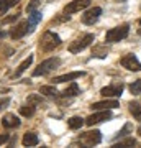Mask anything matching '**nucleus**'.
I'll return each instance as SVG.
<instances>
[{
  "label": "nucleus",
  "mask_w": 141,
  "mask_h": 148,
  "mask_svg": "<svg viewBox=\"0 0 141 148\" xmlns=\"http://www.w3.org/2000/svg\"><path fill=\"white\" fill-rule=\"evenodd\" d=\"M100 15H102V8H100V7H94V8L87 10L82 15V21L85 25H94L95 21L100 18Z\"/></svg>",
  "instance_id": "8"
},
{
  "label": "nucleus",
  "mask_w": 141,
  "mask_h": 148,
  "mask_svg": "<svg viewBox=\"0 0 141 148\" xmlns=\"http://www.w3.org/2000/svg\"><path fill=\"white\" fill-rule=\"evenodd\" d=\"M140 25H141V18H140Z\"/></svg>",
  "instance_id": "35"
},
{
  "label": "nucleus",
  "mask_w": 141,
  "mask_h": 148,
  "mask_svg": "<svg viewBox=\"0 0 141 148\" xmlns=\"http://www.w3.org/2000/svg\"><path fill=\"white\" fill-rule=\"evenodd\" d=\"M130 128H131V125H130V123H126L125 127H123V128H121V130H120V132H118V135H116L115 138H118V137H125L126 133L130 132Z\"/></svg>",
  "instance_id": "27"
},
{
  "label": "nucleus",
  "mask_w": 141,
  "mask_h": 148,
  "mask_svg": "<svg viewBox=\"0 0 141 148\" xmlns=\"http://www.w3.org/2000/svg\"><path fill=\"white\" fill-rule=\"evenodd\" d=\"M16 18H18V13H15V15H12V16H7V18H3V20H2V23H10V21L16 20Z\"/></svg>",
  "instance_id": "29"
},
{
  "label": "nucleus",
  "mask_w": 141,
  "mask_h": 148,
  "mask_svg": "<svg viewBox=\"0 0 141 148\" xmlns=\"http://www.w3.org/2000/svg\"><path fill=\"white\" fill-rule=\"evenodd\" d=\"M8 138H10L8 133H2V135H0V145H3L5 142H8Z\"/></svg>",
  "instance_id": "30"
},
{
  "label": "nucleus",
  "mask_w": 141,
  "mask_h": 148,
  "mask_svg": "<svg viewBox=\"0 0 141 148\" xmlns=\"http://www.w3.org/2000/svg\"><path fill=\"white\" fill-rule=\"evenodd\" d=\"M40 3H41V0H31V2L26 5V12H28V13H31L33 10H36V8H38Z\"/></svg>",
  "instance_id": "26"
},
{
  "label": "nucleus",
  "mask_w": 141,
  "mask_h": 148,
  "mask_svg": "<svg viewBox=\"0 0 141 148\" xmlns=\"http://www.w3.org/2000/svg\"><path fill=\"white\" fill-rule=\"evenodd\" d=\"M82 138H84V142H85V145L94 147V145L100 143V140H102V135H100L99 130H90V132H85V133H84Z\"/></svg>",
  "instance_id": "11"
},
{
  "label": "nucleus",
  "mask_w": 141,
  "mask_h": 148,
  "mask_svg": "<svg viewBox=\"0 0 141 148\" xmlns=\"http://www.w3.org/2000/svg\"><path fill=\"white\" fill-rule=\"evenodd\" d=\"M128 33H130V25L128 23H123L120 27H115L108 30L107 35H105V41L107 43H118L121 40H125L128 36Z\"/></svg>",
  "instance_id": "1"
},
{
  "label": "nucleus",
  "mask_w": 141,
  "mask_h": 148,
  "mask_svg": "<svg viewBox=\"0 0 141 148\" xmlns=\"http://www.w3.org/2000/svg\"><path fill=\"white\" fill-rule=\"evenodd\" d=\"M61 64V59L59 58H49V59H44L43 63H40L36 69H33V76H44V74L51 73L54 69L58 68Z\"/></svg>",
  "instance_id": "4"
},
{
  "label": "nucleus",
  "mask_w": 141,
  "mask_h": 148,
  "mask_svg": "<svg viewBox=\"0 0 141 148\" xmlns=\"http://www.w3.org/2000/svg\"><path fill=\"white\" fill-rule=\"evenodd\" d=\"M38 135L35 132H26L21 138V143H23V147H36L38 145Z\"/></svg>",
  "instance_id": "15"
},
{
  "label": "nucleus",
  "mask_w": 141,
  "mask_h": 148,
  "mask_svg": "<svg viewBox=\"0 0 141 148\" xmlns=\"http://www.w3.org/2000/svg\"><path fill=\"white\" fill-rule=\"evenodd\" d=\"M28 102L33 104V106H35V104H41V97H40V95H30V97H28Z\"/></svg>",
  "instance_id": "28"
},
{
  "label": "nucleus",
  "mask_w": 141,
  "mask_h": 148,
  "mask_svg": "<svg viewBox=\"0 0 141 148\" xmlns=\"http://www.w3.org/2000/svg\"><path fill=\"white\" fill-rule=\"evenodd\" d=\"M79 94V86L76 84V82H72L71 86H67L66 89H64L63 95L64 97H74V95H77Z\"/></svg>",
  "instance_id": "22"
},
{
  "label": "nucleus",
  "mask_w": 141,
  "mask_h": 148,
  "mask_svg": "<svg viewBox=\"0 0 141 148\" xmlns=\"http://www.w3.org/2000/svg\"><path fill=\"white\" fill-rule=\"evenodd\" d=\"M130 90H131V94L133 95H140L141 94V79L135 81V82L130 86Z\"/></svg>",
  "instance_id": "25"
},
{
  "label": "nucleus",
  "mask_w": 141,
  "mask_h": 148,
  "mask_svg": "<svg viewBox=\"0 0 141 148\" xmlns=\"http://www.w3.org/2000/svg\"><path fill=\"white\" fill-rule=\"evenodd\" d=\"M92 43H94V35H92V33H85V35H82V36L77 38V40H74V41L69 45V51H71V53H80L82 49L90 46Z\"/></svg>",
  "instance_id": "3"
},
{
  "label": "nucleus",
  "mask_w": 141,
  "mask_h": 148,
  "mask_svg": "<svg viewBox=\"0 0 141 148\" xmlns=\"http://www.w3.org/2000/svg\"><path fill=\"white\" fill-rule=\"evenodd\" d=\"M33 25L30 23V20H21L18 21L15 27L12 28V32H10V36L13 38V40H20V38H23L26 35V33H30L33 30Z\"/></svg>",
  "instance_id": "5"
},
{
  "label": "nucleus",
  "mask_w": 141,
  "mask_h": 148,
  "mask_svg": "<svg viewBox=\"0 0 141 148\" xmlns=\"http://www.w3.org/2000/svg\"><path fill=\"white\" fill-rule=\"evenodd\" d=\"M138 135H140V137H141V127L138 128Z\"/></svg>",
  "instance_id": "33"
},
{
  "label": "nucleus",
  "mask_w": 141,
  "mask_h": 148,
  "mask_svg": "<svg viewBox=\"0 0 141 148\" xmlns=\"http://www.w3.org/2000/svg\"><path fill=\"white\" fill-rule=\"evenodd\" d=\"M3 36H5V33H3V32H0V38H3Z\"/></svg>",
  "instance_id": "32"
},
{
  "label": "nucleus",
  "mask_w": 141,
  "mask_h": 148,
  "mask_svg": "<svg viewBox=\"0 0 141 148\" xmlns=\"http://www.w3.org/2000/svg\"><path fill=\"white\" fill-rule=\"evenodd\" d=\"M85 123L84 122V119H80V117H71L67 120V125H69V128H72V130H77V128H80Z\"/></svg>",
  "instance_id": "20"
},
{
  "label": "nucleus",
  "mask_w": 141,
  "mask_h": 148,
  "mask_svg": "<svg viewBox=\"0 0 141 148\" xmlns=\"http://www.w3.org/2000/svg\"><path fill=\"white\" fill-rule=\"evenodd\" d=\"M89 5H90V0H72V2H69L67 5L64 7V12L71 15V13H76V12L87 8Z\"/></svg>",
  "instance_id": "7"
},
{
  "label": "nucleus",
  "mask_w": 141,
  "mask_h": 148,
  "mask_svg": "<svg viewBox=\"0 0 141 148\" xmlns=\"http://www.w3.org/2000/svg\"><path fill=\"white\" fill-rule=\"evenodd\" d=\"M110 119H112V112L110 110H99V112H95V114H92V115H89L87 119H85V125L92 127V125H95V123L110 120Z\"/></svg>",
  "instance_id": "6"
},
{
  "label": "nucleus",
  "mask_w": 141,
  "mask_h": 148,
  "mask_svg": "<svg viewBox=\"0 0 141 148\" xmlns=\"http://www.w3.org/2000/svg\"><path fill=\"white\" fill-rule=\"evenodd\" d=\"M61 45V38L59 35H56L54 32H46L43 35V38L40 40V48L41 51L48 53V51H52L54 48H58Z\"/></svg>",
  "instance_id": "2"
},
{
  "label": "nucleus",
  "mask_w": 141,
  "mask_h": 148,
  "mask_svg": "<svg viewBox=\"0 0 141 148\" xmlns=\"http://www.w3.org/2000/svg\"><path fill=\"white\" fill-rule=\"evenodd\" d=\"M10 104V99H3V101H0V110H3L7 109V106Z\"/></svg>",
  "instance_id": "31"
},
{
  "label": "nucleus",
  "mask_w": 141,
  "mask_h": 148,
  "mask_svg": "<svg viewBox=\"0 0 141 148\" xmlns=\"http://www.w3.org/2000/svg\"><path fill=\"white\" fill-rule=\"evenodd\" d=\"M130 112L133 114V117H135L138 122H141V104H138V102H130Z\"/></svg>",
  "instance_id": "21"
},
{
  "label": "nucleus",
  "mask_w": 141,
  "mask_h": 148,
  "mask_svg": "<svg viewBox=\"0 0 141 148\" xmlns=\"http://www.w3.org/2000/svg\"><path fill=\"white\" fill-rule=\"evenodd\" d=\"M41 18H43V13H41V12L33 10V12H31V15H30V23H31L33 27H35V25H38V23L41 21Z\"/></svg>",
  "instance_id": "24"
},
{
  "label": "nucleus",
  "mask_w": 141,
  "mask_h": 148,
  "mask_svg": "<svg viewBox=\"0 0 141 148\" xmlns=\"http://www.w3.org/2000/svg\"><path fill=\"white\" fill-rule=\"evenodd\" d=\"M18 3H20V0H0V13H5Z\"/></svg>",
  "instance_id": "16"
},
{
  "label": "nucleus",
  "mask_w": 141,
  "mask_h": 148,
  "mask_svg": "<svg viewBox=\"0 0 141 148\" xmlns=\"http://www.w3.org/2000/svg\"><path fill=\"white\" fill-rule=\"evenodd\" d=\"M135 145H136L135 138H126V140H123V142H120V143H115L113 147L115 148H128V147H135Z\"/></svg>",
  "instance_id": "23"
},
{
  "label": "nucleus",
  "mask_w": 141,
  "mask_h": 148,
  "mask_svg": "<svg viewBox=\"0 0 141 148\" xmlns=\"http://www.w3.org/2000/svg\"><path fill=\"white\" fill-rule=\"evenodd\" d=\"M82 76H85L84 71H74V73H67V74H63V76H56V77L52 79V82H54V84H61V82L74 81V79H77V77H82Z\"/></svg>",
  "instance_id": "12"
},
{
  "label": "nucleus",
  "mask_w": 141,
  "mask_h": 148,
  "mask_svg": "<svg viewBox=\"0 0 141 148\" xmlns=\"http://www.w3.org/2000/svg\"><path fill=\"white\" fill-rule=\"evenodd\" d=\"M20 119L15 115V114H7L3 119H2V125L5 128H16V127H20Z\"/></svg>",
  "instance_id": "13"
},
{
  "label": "nucleus",
  "mask_w": 141,
  "mask_h": 148,
  "mask_svg": "<svg viewBox=\"0 0 141 148\" xmlns=\"http://www.w3.org/2000/svg\"><path fill=\"white\" fill-rule=\"evenodd\" d=\"M121 66L126 68L128 71H141V63L138 61L135 54H126L125 58L121 59Z\"/></svg>",
  "instance_id": "9"
},
{
  "label": "nucleus",
  "mask_w": 141,
  "mask_h": 148,
  "mask_svg": "<svg viewBox=\"0 0 141 148\" xmlns=\"http://www.w3.org/2000/svg\"><path fill=\"white\" fill-rule=\"evenodd\" d=\"M31 63H33V56H28V58H26L25 61H23V63H21L20 66H18V69L15 71V76H16V77H18V76H21V74L25 73L26 69L31 66Z\"/></svg>",
  "instance_id": "17"
},
{
  "label": "nucleus",
  "mask_w": 141,
  "mask_h": 148,
  "mask_svg": "<svg viewBox=\"0 0 141 148\" xmlns=\"http://www.w3.org/2000/svg\"><path fill=\"white\" fill-rule=\"evenodd\" d=\"M116 107H120L118 101H102V102L92 104L94 110H110V109H116Z\"/></svg>",
  "instance_id": "14"
},
{
  "label": "nucleus",
  "mask_w": 141,
  "mask_h": 148,
  "mask_svg": "<svg viewBox=\"0 0 141 148\" xmlns=\"http://www.w3.org/2000/svg\"><path fill=\"white\" fill-rule=\"evenodd\" d=\"M123 87L125 86L121 84H112V86H107V87H104V89L100 90V94L105 95V97H120L121 92H123Z\"/></svg>",
  "instance_id": "10"
},
{
  "label": "nucleus",
  "mask_w": 141,
  "mask_h": 148,
  "mask_svg": "<svg viewBox=\"0 0 141 148\" xmlns=\"http://www.w3.org/2000/svg\"><path fill=\"white\" fill-rule=\"evenodd\" d=\"M40 94L48 95V97H56L58 95V89L54 86H43L41 89H40Z\"/></svg>",
  "instance_id": "19"
},
{
  "label": "nucleus",
  "mask_w": 141,
  "mask_h": 148,
  "mask_svg": "<svg viewBox=\"0 0 141 148\" xmlns=\"http://www.w3.org/2000/svg\"><path fill=\"white\" fill-rule=\"evenodd\" d=\"M35 110H36V109H35V106H33V104H30V102L20 107V114L23 117H33V115H35Z\"/></svg>",
  "instance_id": "18"
},
{
  "label": "nucleus",
  "mask_w": 141,
  "mask_h": 148,
  "mask_svg": "<svg viewBox=\"0 0 141 148\" xmlns=\"http://www.w3.org/2000/svg\"><path fill=\"white\" fill-rule=\"evenodd\" d=\"M138 33H140V35H141V28H140V30H138Z\"/></svg>",
  "instance_id": "34"
}]
</instances>
